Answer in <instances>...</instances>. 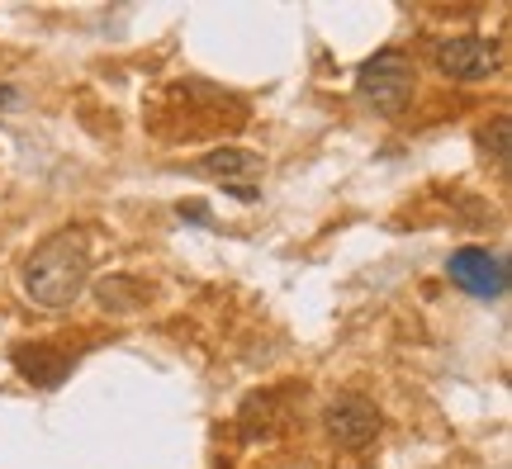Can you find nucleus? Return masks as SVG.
I'll use <instances>...</instances> for the list:
<instances>
[{
	"mask_svg": "<svg viewBox=\"0 0 512 469\" xmlns=\"http://www.w3.org/2000/svg\"><path fill=\"white\" fill-rule=\"evenodd\" d=\"M95 304L114 313V318H128V313H138V308L152 299V289L138 280V275H105V280H95Z\"/></svg>",
	"mask_w": 512,
	"mask_h": 469,
	"instance_id": "obj_8",
	"label": "nucleus"
},
{
	"mask_svg": "<svg viewBox=\"0 0 512 469\" xmlns=\"http://www.w3.org/2000/svg\"><path fill=\"white\" fill-rule=\"evenodd\" d=\"M10 365L34 389H62V379L72 375L76 356H67L62 346H48V342H19V346H10Z\"/></svg>",
	"mask_w": 512,
	"mask_h": 469,
	"instance_id": "obj_7",
	"label": "nucleus"
},
{
	"mask_svg": "<svg viewBox=\"0 0 512 469\" xmlns=\"http://www.w3.org/2000/svg\"><path fill=\"white\" fill-rule=\"evenodd\" d=\"M19 285L38 308H72L91 285V252L76 228L43 237L19 266Z\"/></svg>",
	"mask_w": 512,
	"mask_h": 469,
	"instance_id": "obj_1",
	"label": "nucleus"
},
{
	"mask_svg": "<svg viewBox=\"0 0 512 469\" xmlns=\"http://www.w3.org/2000/svg\"><path fill=\"white\" fill-rule=\"evenodd\" d=\"M508 114H498L494 124L484 128V133H479V147H484V157H489V162L498 166V171H508Z\"/></svg>",
	"mask_w": 512,
	"mask_h": 469,
	"instance_id": "obj_10",
	"label": "nucleus"
},
{
	"mask_svg": "<svg viewBox=\"0 0 512 469\" xmlns=\"http://www.w3.org/2000/svg\"><path fill=\"white\" fill-rule=\"evenodd\" d=\"M413 86H418L413 57L399 53V48L375 53L370 62H361V72H356V95H361V105L384 114V119L403 114V105L413 100Z\"/></svg>",
	"mask_w": 512,
	"mask_h": 469,
	"instance_id": "obj_2",
	"label": "nucleus"
},
{
	"mask_svg": "<svg viewBox=\"0 0 512 469\" xmlns=\"http://www.w3.org/2000/svg\"><path fill=\"white\" fill-rule=\"evenodd\" d=\"M446 275H451L456 289H465L470 299H484V304H498L512 289L508 261L498 252H489V247H456L451 261H446Z\"/></svg>",
	"mask_w": 512,
	"mask_h": 469,
	"instance_id": "obj_4",
	"label": "nucleus"
},
{
	"mask_svg": "<svg viewBox=\"0 0 512 469\" xmlns=\"http://www.w3.org/2000/svg\"><path fill=\"white\" fill-rule=\"evenodd\" d=\"M195 176H209V181H223L228 190H238L247 185L252 190L261 176H266V157L252 152V147H238V143H223L214 152H204L200 162H195Z\"/></svg>",
	"mask_w": 512,
	"mask_h": 469,
	"instance_id": "obj_6",
	"label": "nucleus"
},
{
	"mask_svg": "<svg viewBox=\"0 0 512 469\" xmlns=\"http://www.w3.org/2000/svg\"><path fill=\"white\" fill-rule=\"evenodd\" d=\"M380 427H384L380 408L361 394H342L323 408V432H328L342 451H366V446H375Z\"/></svg>",
	"mask_w": 512,
	"mask_h": 469,
	"instance_id": "obj_5",
	"label": "nucleus"
},
{
	"mask_svg": "<svg viewBox=\"0 0 512 469\" xmlns=\"http://www.w3.org/2000/svg\"><path fill=\"white\" fill-rule=\"evenodd\" d=\"M0 109H19V91H5V86H0Z\"/></svg>",
	"mask_w": 512,
	"mask_h": 469,
	"instance_id": "obj_11",
	"label": "nucleus"
},
{
	"mask_svg": "<svg viewBox=\"0 0 512 469\" xmlns=\"http://www.w3.org/2000/svg\"><path fill=\"white\" fill-rule=\"evenodd\" d=\"M432 67H437L446 81H460V86H479L498 72V43L484 34H446L432 38Z\"/></svg>",
	"mask_w": 512,
	"mask_h": 469,
	"instance_id": "obj_3",
	"label": "nucleus"
},
{
	"mask_svg": "<svg viewBox=\"0 0 512 469\" xmlns=\"http://www.w3.org/2000/svg\"><path fill=\"white\" fill-rule=\"evenodd\" d=\"M280 422H285V398L280 394H252L238 413V436L242 441H266V436H275Z\"/></svg>",
	"mask_w": 512,
	"mask_h": 469,
	"instance_id": "obj_9",
	"label": "nucleus"
},
{
	"mask_svg": "<svg viewBox=\"0 0 512 469\" xmlns=\"http://www.w3.org/2000/svg\"><path fill=\"white\" fill-rule=\"evenodd\" d=\"M219 469H228V465H219Z\"/></svg>",
	"mask_w": 512,
	"mask_h": 469,
	"instance_id": "obj_12",
	"label": "nucleus"
}]
</instances>
